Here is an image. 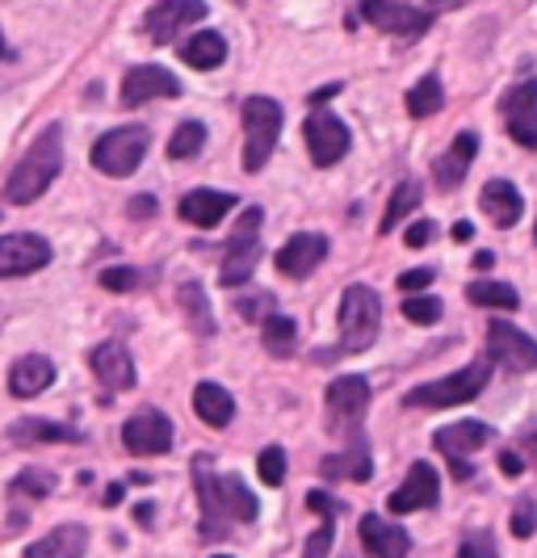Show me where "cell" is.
<instances>
[{"instance_id": "cell-1", "label": "cell", "mask_w": 537, "mask_h": 558, "mask_svg": "<svg viewBox=\"0 0 537 558\" xmlns=\"http://www.w3.org/2000/svg\"><path fill=\"white\" fill-rule=\"evenodd\" d=\"M59 168H63V140H59V126H47V131L34 140V147L17 160V168L9 172V181H4V202H13V206L38 202V197L51 190Z\"/></svg>"}, {"instance_id": "cell-2", "label": "cell", "mask_w": 537, "mask_h": 558, "mask_svg": "<svg viewBox=\"0 0 537 558\" xmlns=\"http://www.w3.org/2000/svg\"><path fill=\"white\" fill-rule=\"evenodd\" d=\"M240 118H244V168H248V172H260V168L269 165L273 147H278L285 113L273 97H248Z\"/></svg>"}, {"instance_id": "cell-3", "label": "cell", "mask_w": 537, "mask_h": 558, "mask_svg": "<svg viewBox=\"0 0 537 558\" xmlns=\"http://www.w3.org/2000/svg\"><path fill=\"white\" fill-rule=\"evenodd\" d=\"M378 324H382V303L369 286H349L340 294V349L344 353H362L374 344L378 336Z\"/></svg>"}, {"instance_id": "cell-4", "label": "cell", "mask_w": 537, "mask_h": 558, "mask_svg": "<svg viewBox=\"0 0 537 558\" xmlns=\"http://www.w3.org/2000/svg\"><path fill=\"white\" fill-rule=\"evenodd\" d=\"M487 378H491L487 362H471L466 369L450 374V378L412 387V391L403 395V403H407V408H457V403H471V399L487 387Z\"/></svg>"}, {"instance_id": "cell-5", "label": "cell", "mask_w": 537, "mask_h": 558, "mask_svg": "<svg viewBox=\"0 0 537 558\" xmlns=\"http://www.w3.org/2000/svg\"><path fill=\"white\" fill-rule=\"evenodd\" d=\"M147 156V131L143 126H118L93 143V168L106 177H131Z\"/></svg>"}, {"instance_id": "cell-6", "label": "cell", "mask_w": 537, "mask_h": 558, "mask_svg": "<svg viewBox=\"0 0 537 558\" xmlns=\"http://www.w3.org/2000/svg\"><path fill=\"white\" fill-rule=\"evenodd\" d=\"M366 412H369V383L362 374H344V378H332V383H328V424H332L337 433L357 437Z\"/></svg>"}, {"instance_id": "cell-7", "label": "cell", "mask_w": 537, "mask_h": 558, "mask_svg": "<svg viewBox=\"0 0 537 558\" xmlns=\"http://www.w3.org/2000/svg\"><path fill=\"white\" fill-rule=\"evenodd\" d=\"M487 353H491V362H500L512 374L537 369V340L525 336L521 328L504 324V319H491L487 324Z\"/></svg>"}, {"instance_id": "cell-8", "label": "cell", "mask_w": 537, "mask_h": 558, "mask_svg": "<svg viewBox=\"0 0 537 558\" xmlns=\"http://www.w3.org/2000/svg\"><path fill=\"white\" fill-rule=\"evenodd\" d=\"M362 13H366L369 26H378L382 34H395V38H420L432 26L428 9L403 4V0H362Z\"/></svg>"}, {"instance_id": "cell-9", "label": "cell", "mask_w": 537, "mask_h": 558, "mask_svg": "<svg viewBox=\"0 0 537 558\" xmlns=\"http://www.w3.org/2000/svg\"><path fill=\"white\" fill-rule=\"evenodd\" d=\"M202 17H206V0H156V4L147 9V17H143V29H147L151 43L164 47L181 29L202 22Z\"/></svg>"}, {"instance_id": "cell-10", "label": "cell", "mask_w": 537, "mask_h": 558, "mask_svg": "<svg viewBox=\"0 0 537 558\" xmlns=\"http://www.w3.org/2000/svg\"><path fill=\"white\" fill-rule=\"evenodd\" d=\"M51 265V244L34 231L22 235H0V278H26Z\"/></svg>"}, {"instance_id": "cell-11", "label": "cell", "mask_w": 537, "mask_h": 558, "mask_svg": "<svg viewBox=\"0 0 537 558\" xmlns=\"http://www.w3.org/2000/svg\"><path fill=\"white\" fill-rule=\"evenodd\" d=\"M122 446L135 458H160L172 449V424L164 412H135L122 424Z\"/></svg>"}, {"instance_id": "cell-12", "label": "cell", "mask_w": 537, "mask_h": 558, "mask_svg": "<svg viewBox=\"0 0 537 558\" xmlns=\"http://www.w3.org/2000/svg\"><path fill=\"white\" fill-rule=\"evenodd\" d=\"M303 135H307L315 168H332L340 156L349 151V126L328 110H315L312 118H307V126H303Z\"/></svg>"}, {"instance_id": "cell-13", "label": "cell", "mask_w": 537, "mask_h": 558, "mask_svg": "<svg viewBox=\"0 0 537 558\" xmlns=\"http://www.w3.org/2000/svg\"><path fill=\"white\" fill-rule=\"evenodd\" d=\"M194 492H198L202 504V537L206 542H219L227 533V512H223V496H219V475L210 471V458H194Z\"/></svg>"}, {"instance_id": "cell-14", "label": "cell", "mask_w": 537, "mask_h": 558, "mask_svg": "<svg viewBox=\"0 0 537 558\" xmlns=\"http://www.w3.org/2000/svg\"><path fill=\"white\" fill-rule=\"evenodd\" d=\"M504 122L521 147H537V81H521L504 93Z\"/></svg>"}, {"instance_id": "cell-15", "label": "cell", "mask_w": 537, "mask_h": 558, "mask_svg": "<svg viewBox=\"0 0 537 558\" xmlns=\"http://www.w3.org/2000/svg\"><path fill=\"white\" fill-rule=\"evenodd\" d=\"M156 97H181V81L169 68L139 63L122 76V106H143V101H156Z\"/></svg>"}, {"instance_id": "cell-16", "label": "cell", "mask_w": 537, "mask_h": 558, "mask_svg": "<svg viewBox=\"0 0 537 558\" xmlns=\"http://www.w3.org/2000/svg\"><path fill=\"white\" fill-rule=\"evenodd\" d=\"M437 496H441V478H437V471H432L428 462H416V466L407 471V478H403V487H395V492H391L387 508H391L395 517H407V512L432 508V504H437Z\"/></svg>"}, {"instance_id": "cell-17", "label": "cell", "mask_w": 537, "mask_h": 558, "mask_svg": "<svg viewBox=\"0 0 537 558\" xmlns=\"http://www.w3.org/2000/svg\"><path fill=\"white\" fill-rule=\"evenodd\" d=\"M88 365H93V374H97V383H101L106 391H131V387H135V362H131V353H126L118 340L97 344V349L88 353Z\"/></svg>"}, {"instance_id": "cell-18", "label": "cell", "mask_w": 537, "mask_h": 558, "mask_svg": "<svg viewBox=\"0 0 537 558\" xmlns=\"http://www.w3.org/2000/svg\"><path fill=\"white\" fill-rule=\"evenodd\" d=\"M328 256V240L324 235H315V231H307V235H294L285 248H278V269H282L285 278H307L315 265Z\"/></svg>"}, {"instance_id": "cell-19", "label": "cell", "mask_w": 537, "mask_h": 558, "mask_svg": "<svg viewBox=\"0 0 537 558\" xmlns=\"http://www.w3.org/2000/svg\"><path fill=\"white\" fill-rule=\"evenodd\" d=\"M475 151H479V135L475 131H462L453 147L446 156H437V165H432V181H437V190H457L462 185V177H466V168L475 160Z\"/></svg>"}, {"instance_id": "cell-20", "label": "cell", "mask_w": 537, "mask_h": 558, "mask_svg": "<svg viewBox=\"0 0 537 558\" xmlns=\"http://www.w3.org/2000/svg\"><path fill=\"white\" fill-rule=\"evenodd\" d=\"M362 546L374 558H407V550H412L407 533L391 525L387 517H362Z\"/></svg>"}, {"instance_id": "cell-21", "label": "cell", "mask_w": 537, "mask_h": 558, "mask_svg": "<svg viewBox=\"0 0 537 558\" xmlns=\"http://www.w3.org/2000/svg\"><path fill=\"white\" fill-rule=\"evenodd\" d=\"M437 449L450 458V462H466V453H479L487 441H491V428L487 424H479V420H462V424H450V428H441L437 437Z\"/></svg>"}, {"instance_id": "cell-22", "label": "cell", "mask_w": 537, "mask_h": 558, "mask_svg": "<svg viewBox=\"0 0 537 558\" xmlns=\"http://www.w3.org/2000/svg\"><path fill=\"white\" fill-rule=\"evenodd\" d=\"M9 437L17 441V446H76V441H85L72 424H56V420H38V416H26L17 420L13 428H9Z\"/></svg>"}, {"instance_id": "cell-23", "label": "cell", "mask_w": 537, "mask_h": 558, "mask_svg": "<svg viewBox=\"0 0 537 558\" xmlns=\"http://www.w3.org/2000/svg\"><path fill=\"white\" fill-rule=\"evenodd\" d=\"M235 197L219 194V190H194V194L181 197V219L194 227H219L231 215Z\"/></svg>"}, {"instance_id": "cell-24", "label": "cell", "mask_w": 537, "mask_h": 558, "mask_svg": "<svg viewBox=\"0 0 537 558\" xmlns=\"http://www.w3.org/2000/svg\"><path fill=\"white\" fill-rule=\"evenodd\" d=\"M51 383H56V365L47 362V357H38V353H29V357H22L9 369V391L17 395V399H34V395L47 391Z\"/></svg>"}, {"instance_id": "cell-25", "label": "cell", "mask_w": 537, "mask_h": 558, "mask_svg": "<svg viewBox=\"0 0 537 558\" xmlns=\"http://www.w3.org/2000/svg\"><path fill=\"white\" fill-rule=\"evenodd\" d=\"M85 546H88V533L81 525H59L47 537L29 542L26 558H85Z\"/></svg>"}, {"instance_id": "cell-26", "label": "cell", "mask_w": 537, "mask_h": 558, "mask_svg": "<svg viewBox=\"0 0 537 558\" xmlns=\"http://www.w3.org/2000/svg\"><path fill=\"white\" fill-rule=\"evenodd\" d=\"M479 202H483V210H487V219H491L496 227L521 223V210H525V206H521V194H516L512 181H487Z\"/></svg>"}, {"instance_id": "cell-27", "label": "cell", "mask_w": 537, "mask_h": 558, "mask_svg": "<svg viewBox=\"0 0 537 558\" xmlns=\"http://www.w3.org/2000/svg\"><path fill=\"white\" fill-rule=\"evenodd\" d=\"M307 508L319 517V530L307 537L303 558H328V550H332V537H337V504H332V496H328V492H307Z\"/></svg>"}, {"instance_id": "cell-28", "label": "cell", "mask_w": 537, "mask_h": 558, "mask_svg": "<svg viewBox=\"0 0 537 558\" xmlns=\"http://www.w3.org/2000/svg\"><path fill=\"white\" fill-rule=\"evenodd\" d=\"M324 475L328 478H353V483H369L374 475V458H369V446L357 437H349V449L337 453V458H324Z\"/></svg>"}, {"instance_id": "cell-29", "label": "cell", "mask_w": 537, "mask_h": 558, "mask_svg": "<svg viewBox=\"0 0 537 558\" xmlns=\"http://www.w3.org/2000/svg\"><path fill=\"white\" fill-rule=\"evenodd\" d=\"M194 412L202 416V424L223 428V424H231V416H235V399H231L219 383H202L198 391H194Z\"/></svg>"}, {"instance_id": "cell-30", "label": "cell", "mask_w": 537, "mask_h": 558, "mask_svg": "<svg viewBox=\"0 0 537 558\" xmlns=\"http://www.w3.org/2000/svg\"><path fill=\"white\" fill-rule=\"evenodd\" d=\"M181 59L190 63V68H198V72H210V68H219L227 59V43H223V34H194L185 47H181Z\"/></svg>"}, {"instance_id": "cell-31", "label": "cell", "mask_w": 537, "mask_h": 558, "mask_svg": "<svg viewBox=\"0 0 537 558\" xmlns=\"http://www.w3.org/2000/svg\"><path fill=\"white\" fill-rule=\"evenodd\" d=\"M260 256H265L260 240H253V244H231L219 281H223V286H240V281H248V278H253V269L260 265Z\"/></svg>"}, {"instance_id": "cell-32", "label": "cell", "mask_w": 537, "mask_h": 558, "mask_svg": "<svg viewBox=\"0 0 537 558\" xmlns=\"http://www.w3.org/2000/svg\"><path fill=\"white\" fill-rule=\"evenodd\" d=\"M219 496H223V512L231 525L235 521H256V496L235 475L219 478Z\"/></svg>"}, {"instance_id": "cell-33", "label": "cell", "mask_w": 537, "mask_h": 558, "mask_svg": "<svg viewBox=\"0 0 537 558\" xmlns=\"http://www.w3.org/2000/svg\"><path fill=\"white\" fill-rule=\"evenodd\" d=\"M466 299H471L475 307H491V311L521 307V299H516V290H512L509 281H471V286H466Z\"/></svg>"}, {"instance_id": "cell-34", "label": "cell", "mask_w": 537, "mask_h": 558, "mask_svg": "<svg viewBox=\"0 0 537 558\" xmlns=\"http://www.w3.org/2000/svg\"><path fill=\"white\" fill-rule=\"evenodd\" d=\"M181 311H185V319H190V328L198 336H210L215 332V315H210V303H206V294H202L198 281H185L181 286Z\"/></svg>"}, {"instance_id": "cell-35", "label": "cell", "mask_w": 537, "mask_h": 558, "mask_svg": "<svg viewBox=\"0 0 537 558\" xmlns=\"http://www.w3.org/2000/svg\"><path fill=\"white\" fill-rule=\"evenodd\" d=\"M420 206V185L416 181H403V185H395V194H391V202H387V215H382V223H378V231L387 235V231H395L412 210Z\"/></svg>"}, {"instance_id": "cell-36", "label": "cell", "mask_w": 537, "mask_h": 558, "mask_svg": "<svg viewBox=\"0 0 537 558\" xmlns=\"http://www.w3.org/2000/svg\"><path fill=\"white\" fill-rule=\"evenodd\" d=\"M265 349H269L273 357H290V353L298 349V328H294L290 315H269V319H265Z\"/></svg>"}, {"instance_id": "cell-37", "label": "cell", "mask_w": 537, "mask_h": 558, "mask_svg": "<svg viewBox=\"0 0 537 558\" xmlns=\"http://www.w3.org/2000/svg\"><path fill=\"white\" fill-rule=\"evenodd\" d=\"M441 101H446V88L437 76H425V81H416L407 88V113L412 118H428V113L441 110Z\"/></svg>"}, {"instance_id": "cell-38", "label": "cell", "mask_w": 537, "mask_h": 558, "mask_svg": "<svg viewBox=\"0 0 537 558\" xmlns=\"http://www.w3.org/2000/svg\"><path fill=\"white\" fill-rule=\"evenodd\" d=\"M202 143H206V126H202V122H181L169 140V160H190V156H198Z\"/></svg>"}, {"instance_id": "cell-39", "label": "cell", "mask_w": 537, "mask_h": 558, "mask_svg": "<svg viewBox=\"0 0 537 558\" xmlns=\"http://www.w3.org/2000/svg\"><path fill=\"white\" fill-rule=\"evenodd\" d=\"M9 492L13 496H29V500H42V496L56 492V475L51 471H26V475H17L9 483Z\"/></svg>"}, {"instance_id": "cell-40", "label": "cell", "mask_w": 537, "mask_h": 558, "mask_svg": "<svg viewBox=\"0 0 537 558\" xmlns=\"http://www.w3.org/2000/svg\"><path fill=\"white\" fill-rule=\"evenodd\" d=\"M256 471H260V478H265L269 487H282L285 483V449L269 446L260 458H256Z\"/></svg>"}, {"instance_id": "cell-41", "label": "cell", "mask_w": 537, "mask_h": 558, "mask_svg": "<svg viewBox=\"0 0 537 558\" xmlns=\"http://www.w3.org/2000/svg\"><path fill=\"white\" fill-rule=\"evenodd\" d=\"M403 315H407L412 324H420V328H425V324H437V319H441V303H437V299H428V294H412V299L403 303Z\"/></svg>"}, {"instance_id": "cell-42", "label": "cell", "mask_w": 537, "mask_h": 558, "mask_svg": "<svg viewBox=\"0 0 537 558\" xmlns=\"http://www.w3.org/2000/svg\"><path fill=\"white\" fill-rule=\"evenodd\" d=\"M260 206H248L240 219H235V231H231V244H253L256 240V231H260Z\"/></svg>"}, {"instance_id": "cell-43", "label": "cell", "mask_w": 537, "mask_h": 558, "mask_svg": "<svg viewBox=\"0 0 537 558\" xmlns=\"http://www.w3.org/2000/svg\"><path fill=\"white\" fill-rule=\"evenodd\" d=\"M534 530H537V504L516 500V512H512V537H534Z\"/></svg>"}, {"instance_id": "cell-44", "label": "cell", "mask_w": 537, "mask_h": 558, "mask_svg": "<svg viewBox=\"0 0 537 558\" xmlns=\"http://www.w3.org/2000/svg\"><path fill=\"white\" fill-rule=\"evenodd\" d=\"M457 558H500L496 537H491V533H475V537H466V542L457 546Z\"/></svg>"}, {"instance_id": "cell-45", "label": "cell", "mask_w": 537, "mask_h": 558, "mask_svg": "<svg viewBox=\"0 0 537 558\" xmlns=\"http://www.w3.org/2000/svg\"><path fill=\"white\" fill-rule=\"evenodd\" d=\"M101 286L122 294V290H135V286H139V274L126 269V265H113V269H101Z\"/></svg>"}, {"instance_id": "cell-46", "label": "cell", "mask_w": 537, "mask_h": 558, "mask_svg": "<svg viewBox=\"0 0 537 558\" xmlns=\"http://www.w3.org/2000/svg\"><path fill=\"white\" fill-rule=\"evenodd\" d=\"M432 278H437V269H425V265L420 269H407V274H399V290L403 294H420Z\"/></svg>"}, {"instance_id": "cell-47", "label": "cell", "mask_w": 537, "mask_h": 558, "mask_svg": "<svg viewBox=\"0 0 537 558\" xmlns=\"http://www.w3.org/2000/svg\"><path fill=\"white\" fill-rule=\"evenodd\" d=\"M432 231H437V223L420 219V223H412L407 231H403V244H407V248H425L428 240H432Z\"/></svg>"}, {"instance_id": "cell-48", "label": "cell", "mask_w": 537, "mask_h": 558, "mask_svg": "<svg viewBox=\"0 0 537 558\" xmlns=\"http://www.w3.org/2000/svg\"><path fill=\"white\" fill-rule=\"evenodd\" d=\"M151 215H156V197L151 194L131 197V219H151Z\"/></svg>"}, {"instance_id": "cell-49", "label": "cell", "mask_w": 537, "mask_h": 558, "mask_svg": "<svg viewBox=\"0 0 537 558\" xmlns=\"http://www.w3.org/2000/svg\"><path fill=\"white\" fill-rule=\"evenodd\" d=\"M500 471H504V475H509V478L521 475V458H516L512 449H509V453H500Z\"/></svg>"}, {"instance_id": "cell-50", "label": "cell", "mask_w": 537, "mask_h": 558, "mask_svg": "<svg viewBox=\"0 0 537 558\" xmlns=\"http://www.w3.org/2000/svg\"><path fill=\"white\" fill-rule=\"evenodd\" d=\"M337 93H340V81L337 84H324L319 93H312V106H324V101H328V97H337Z\"/></svg>"}, {"instance_id": "cell-51", "label": "cell", "mask_w": 537, "mask_h": 558, "mask_svg": "<svg viewBox=\"0 0 537 558\" xmlns=\"http://www.w3.org/2000/svg\"><path fill=\"white\" fill-rule=\"evenodd\" d=\"M122 504V483H110L106 487V508H118Z\"/></svg>"}, {"instance_id": "cell-52", "label": "cell", "mask_w": 537, "mask_h": 558, "mask_svg": "<svg viewBox=\"0 0 537 558\" xmlns=\"http://www.w3.org/2000/svg\"><path fill=\"white\" fill-rule=\"evenodd\" d=\"M471 235H475V227L471 223H453V240H457V244H466Z\"/></svg>"}, {"instance_id": "cell-53", "label": "cell", "mask_w": 537, "mask_h": 558, "mask_svg": "<svg viewBox=\"0 0 537 558\" xmlns=\"http://www.w3.org/2000/svg\"><path fill=\"white\" fill-rule=\"evenodd\" d=\"M491 260H496L491 252H479V256H475V269H491Z\"/></svg>"}, {"instance_id": "cell-54", "label": "cell", "mask_w": 537, "mask_h": 558, "mask_svg": "<svg viewBox=\"0 0 537 558\" xmlns=\"http://www.w3.org/2000/svg\"><path fill=\"white\" fill-rule=\"evenodd\" d=\"M525 449H534V453H537V428H529V433H525Z\"/></svg>"}, {"instance_id": "cell-55", "label": "cell", "mask_w": 537, "mask_h": 558, "mask_svg": "<svg viewBox=\"0 0 537 558\" xmlns=\"http://www.w3.org/2000/svg\"><path fill=\"white\" fill-rule=\"evenodd\" d=\"M0 59H9V47H4V34H0Z\"/></svg>"}, {"instance_id": "cell-56", "label": "cell", "mask_w": 537, "mask_h": 558, "mask_svg": "<svg viewBox=\"0 0 537 558\" xmlns=\"http://www.w3.org/2000/svg\"><path fill=\"white\" fill-rule=\"evenodd\" d=\"M215 558H227V555H215Z\"/></svg>"}, {"instance_id": "cell-57", "label": "cell", "mask_w": 537, "mask_h": 558, "mask_svg": "<svg viewBox=\"0 0 537 558\" xmlns=\"http://www.w3.org/2000/svg\"><path fill=\"white\" fill-rule=\"evenodd\" d=\"M534 240H537V231H534Z\"/></svg>"}]
</instances>
